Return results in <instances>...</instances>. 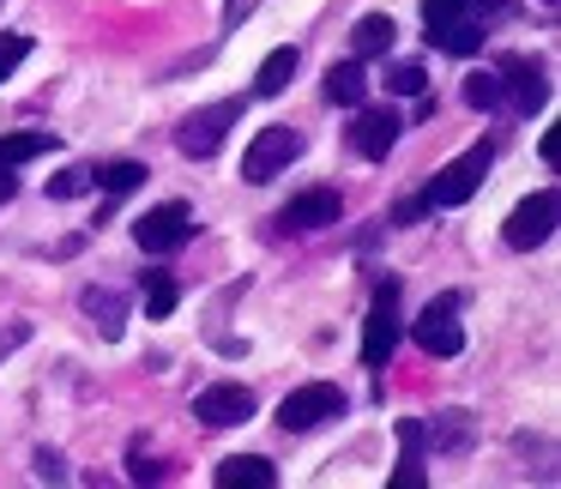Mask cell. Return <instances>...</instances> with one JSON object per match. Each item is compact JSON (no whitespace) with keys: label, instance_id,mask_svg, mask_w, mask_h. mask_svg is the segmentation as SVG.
Masks as SVG:
<instances>
[{"label":"cell","instance_id":"1","mask_svg":"<svg viewBox=\"0 0 561 489\" xmlns=\"http://www.w3.org/2000/svg\"><path fill=\"white\" fill-rule=\"evenodd\" d=\"M489 163H495V146L489 139H477V146H465L459 158L447 163V170L428 182V194H423V212H453V206H465V200L483 187V175H489Z\"/></svg>","mask_w":561,"mask_h":489},{"label":"cell","instance_id":"2","mask_svg":"<svg viewBox=\"0 0 561 489\" xmlns=\"http://www.w3.org/2000/svg\"><path fill=\"white\" fill-rule=\"evenodd\" d=\"M332 417H344V393L332 387V380H308V387L284 393V405H278V429H284V435H308V429L332 423Z\"/></svg>","mask_w":561,"mask_h":489},{"label":"cell","instance_id":"3","mask_svg":"<svg viewBox=\"0 0 561 489\" xmlns=\"http://www.w3.org/2000/svg\"><path fill=\"white\" fill-rule=\"evenodd\" d=\"M236 122H242V103H211V110H194L182 127H175V151H182V158H218Z\"/></svg>","mask_w":561,"mask_h":489},{"label":"cell","instance_id":"4","mask_svg":"<svg viewBox=\"0 0 561 489\" xmlns=\"http://www.w3.org/2000/svg\"><path fill=\"white\" fill-rule=\"evenodd\" d=\"M302 158V134H296V127H260L254 134V146L242 151V182H272V175L278 170H290V163Z\"/></svg>","mask_w":561,"mask_h":489},{"label":"cell","instance_id":"5","mask_svg":"<svg viewBox=\"0 0 561 489\" xmlns=\"http://www.w3.org/2000/svg\"><path fill=\"white\" fill-rule=\"evenodd\" d=\"M134 242L146 248V254H175V248L194 242V212H187L182 200H163L146 218H134Z\"/></svg>","mask_w":561,"mask_h":489},{"label":"cell","instance_id":"6","mask_svg":"<svg viewBox=\"0 0 561 489\" xmlns=\"http://www.w3.org/2000/svg\"><path fill=\"white\" fill-rule=\"evenodd\" d=\"M556 212H561L556 187H543V194L519 200V206L507 212V224H501V236H507V248H519V254H531V248H543L549 236H556Z\"/></svg>","mask_w":561,"mask_h":489},{"label":"cell","instance_id":"7","mask_svg":"<svg viewBox=\"0 0 561 489\" xmlns=\"http://www.w3.org/2000/svg\"><path fill=\"white\" fill-rule=\"evenodd\" d=\"M392 344H399V284H380L375 291V308H368V320H363V363L368 368H380L392 356Z\"/></svg>","mask_w":561,"mask_h":489},{"label":"cell","instance_id":"8","mask_svg":"<svg viewBox=\"0 0 561 489\" xmlns=\"http://www.w3.org/2000/svg\"><path fill=\"white\" fill-rule=\"evenodd\" d=\"M194 417L206 429H236V423H248V417H254V393H248L242 380H218V387H206L194 399Z\"/></svg>","mask_w":561,"mask_h":489},{"label":"cell","instance_id":"9","mask_svg":"<svg viewBox=\"0 0 561 489\" xmlns=\"http://www.w3.org/2000/svg\"><path fill=\"white\" fill-rule=\"evenodd\" d=\"M453 308H459V296H440V303H428L423 320H416V344H423L428 356H459L465 351V327L453 320Z\"/></svg>","mask_w":561,"mask_h":489},{"label":"cell","instance_id":"10","mask_svg":"<svg viewBox=\"0 0 561 489\" xmlns=\"http://www.w3.org/2000/svg\"><path fill=\"white\" fill-rule=\"evenodd\" d=\"M339 212H344V200H339V187H308V194H296L290 206L278 212V224L284 230H332L339 224Z\"/></svg>","mask_w":561,"mask_h":489},{"label":"cell","instance_id":"11","mask_svg":"<svg viewBox=\"0 0 561 489\" xmlns=\"http://www.w3.org/2000/svg\"><path fill=\"white\" fill-rule=\"evenodd\" d=\"M399 115H392V110H363V103H356V127H351V146L356 151H363V158H387V151L392 146H399Z\"/></svg>","mask_w":561,"mask_h":489},{"label":"cell","instance_id":"12","mask_svg":"<svg viewBox=\"0 0 561 489\" xmlns=\"http://www.w3.org/2000/svg\"><path fill=\"white\" fill-rule=\"evenodd\" d=\"M79 308L91 315V327H98L103 339H122L127 332V303L110 291V284H85V291H79Z\"/></svg>","mask_w":561,"mask_h":489},{"label":"cell","instance_id":"13","mask_svg":"<svg viewBox=\"0 0 561 489\" xmlns=\"http://www.w3.org/2000/svg\"><path fill=\"white\" fill-rule=\"evenodd\" d=\"M501 73H507L501 86H513V110H519V115H531V110H543V103H549V73L537 61H507Z\"/></svg>","mask_w":561,"mask_h":489},{"label":"cell","instance_id":"14","mask_svg":"<svg viewBox=\"0 0 561 489\" xmlns=\"http://www.w3.org/2000/svg\"><path fill=\"white\" fill-rule=\"evenodd\" d=\"M278 484V465L272 459H260V453H236V459H224L218 465V489H272Z\"/></svg>","mask_w":561,"mask_h":489},{"label":"cell","instance_id":"15","mask_svg":"<svg viewBox=\"0 0 561 489\" xmlns=\"http://www.w3.org/2000/svg\"><path fill=\"white\" fill-rule=\"evenodd\" d=\"M399 447H404V459H399V471H392V484H399V489H423L428 471H423V423H416V417H404V423H399Z\"/></svg>","mask_w":561,"mask_h":489},{"label":"cell","instance_id":"16","mask_svg":"<svg viewBox=\"0 0 561 489\" xmlns=\"http://www.w3.org/2000/svg\"><path fill=\"white\" fill-rule=\"evenodd\" d=\"M392 37H399V25H392L387 13H368V19H356V31H351V49H356V61H375V55H387V49H392Z\"/></svg>","mask_w":561,"mask_h":489},{"label":"cell","instance_id":"17","mask_svg":"<svg viewBox=\"0 0 561 489\" xmlns=\"http://www.w3.org/2000/svg\"><path fill=\"white\" fill-rule=\"evenodd\" d=\"M296 61H302V55H296L290 43H284V49H272L266 61H260V73H254V98H278V91L296 79Z\"/></svg>","mask_w":561,"mask_h":489},{"label":"cell","instance_id":"18","mask_svg":"<svg viewBox=\"0 0 561 489\" xmlns=\"http://www.w3.org/2000/svg\"><path fill=\"white\" fill-rule=\"evenodd\" d=\"M327 98L332 103H344V110H356V103L368 98V73H363V61H332L327 67Z\"/></svg>","mask_w":561,"mask_h":489},{"label":"cell","instance_id":"19","mask_svg":"<svg viewBox=\"0 0 561 489\" xmlns=\"http://www.w3.org/2000/svg\"><path fill=\"white\" fill-rule=\"evenodd\" d=\"M423 441H435V453H465V447H471V417H465V411H440L435 423H423Z\"/></svg>","mask_w":561,"mask_h":489},{"label":"cell","instance_id":"20","mask_svg":"<svg viewBox=\"0 0 561 489\" xmlns=\"http://www.w3.org/2000/svg\"><path fill=\"white\" fill-rule=\"evenodd\" d=\"M428 43H440L447 55H477V49H483V31H477L471 19H453V25L428 31Z\"/></svg>","mask_w":561,"mask_h":489},{"label":"cell","instance_id":"21","mask_svg":"<svg viewBox=\"0 0 561 489\" xmlns=\"http://www.w3.org/2000/svg\"><path fill=\"white\" fill-rule=\"evenodd\" d=\"M91 187H98V170H91V163H67V170L49 182V200H85Z\"/></svg>","mask_w":561,"mask_h":489},{"label":"cell","instance_id":"22","mask_svg":"<svg viewBox=\"0 0 561 489\" xmlns=\"http://www.w3.org/2000/svg\"><path fill=\"white\" fill-rule=\"evenodd\" d=\"M175 303H182L175 278H170V272H151V284H146V315H151V320H170Z\"/></svg>","mask_w":561,"mask_h":489},{"label":"cell","instance_id":"23","mask_svg":"<svg viewBox=\"0 0 561 489\" xmlns=\"http://www.w3.org/2000/svg\"><path fill=\"white\" fill-rule=\"evenodd\" d=\"M55 139L49 134H7L0 139V163H31V158H43Z\"/></svg>","mask_w":561,"mask_h":489},{"label":"cell","instance_id":"24","mask_svg":"<svg viewBox=\"0 0 561 489\" xmlns=\"http://www.w3.org/2000/svg\"><path fill=\"white\" fill-rule=\"evenodd\" d=\"M146 182V163H103L98 170V187L103 194H127V187Z\"/></svg>","mask_w":561,"mask_h":489},{"label":"cell","instance_id":"25","mask_svg":"<svg viewBox=\"0 0 561 489\" xmlns=\"http://www.w3.org/2000/svg\"><path fill=\"white\" fill-rule=\"evenodd\" d=\"M465 103H471V110H501V79L495 73H471L465 79Z\"/></svg>","mask_w":561,"mask_h":489},{"label":"cell","instance_id":"26","mask_svg":"<svg viewBox=\"0 0 561 489\" xmlns=\"http://www.w3.org/2000/svg\"><path fill=\"white\" fill-rule=\"evenodd\" d=\"M387 86L399 91V98H423V91H428V73H423L416 61H399V67L387 73Z\"/></svg>","mask_w":561,"mask_h":489},{"label":"cell","instance_id":"27","mask_svg":"<svg viewBox=\"0 0 561 489\" xmlns=\"http://www.w3.org/2000/svg\"><path fill=\"white\" fill-rule=\"evenodd\" d=\"M453 19H465V0H423V25L428 31L453 25Z\"/></svg>","mask_w":561,"mask_h":489},{"label":"cell","instance_id":"28","mask_svg":"<svg viewBox=\"0 0 561 489\" xmlns=\"http://www.w3.org/2000/svg\"><path fill=\"white\" fill-rule=\"evenodd\" d=\"M25 55H31V37H19V31H13V37H0V79H13Z\"/></svg>","mask_w":561,"mask_h":489},{"label":"cell","instance_id":"29","mask_svg":"<svg viewBox=\"0 0 561 489\" xmlns=\"http://www.w3.org/2000/svg\"><path fill=\"white\" fill-rule=\"evenodd\" d=\"M37 477H49V484H61V477H67L61 453H49V447H43V453H37Z\"/></svg>","mask_w":561,"mask_h":489},{"label":"cell","instance_id":"30","mask_svg":"<svg viewBox=\"0 0 561 489\" xmlns=\"http://www.w3.org/2000/svg\"><path fill=\"white\" fill-rule=\"evenodd\" d=\"M254 7H260V0H224V25L236 31V25H242V19H248V13H254Z\"/></svg>","mask_w":561,"mask_h":489},{"label":"cell","instance_id":"31","mask_svg":"<svg viewBox=\"0 0 561 489\" xmlns=\"http://www.w3.org/2000/svg\"><path fill=\"white\" fill-rule=\"evenodd\" d=\"M25 339H31V327H7V332H0V363H7V351H19Z\"/></svg>","mask_w":561,"mask_h":489},{"label":"cell","instance_id":"32","mask_svg":"<svg viewBox=\"0 0 561 489\" xmlns=\"http://www.w3.org/2000/svg\"><path fill=\"white\" fill-rule=\"evenodd\" d=\"M134 477H139V484H158V477H163V465H146V453L134 447Z\"/></svg>","mask_w":561,"mask_h":489},{"label":"cell","instance_id":"33","mask_svg":"<svg viewBox=\"0 0 561 489\" xmlns=\"http://www.w3.org/2000/svg\"><path fill=\"white\" fill-rule=\"evenodd\" d=\"M13 187H19L13 182V163H0V200H13Z\"/></svg>","mask_w":561,"mask_h":489},{"label":"cell","instance_id":"34","mask_svg":"<svg viewBox=\"0 0 561 489\" xmlns=\"http://www.w3.org/2000/svg\"><path fill=\"white\" fill-rule=\"evenodd\" d=\"M543 7H556V0H543Z\"/></svg>","mask_w":561,"mask_h":489}]
</instances>
